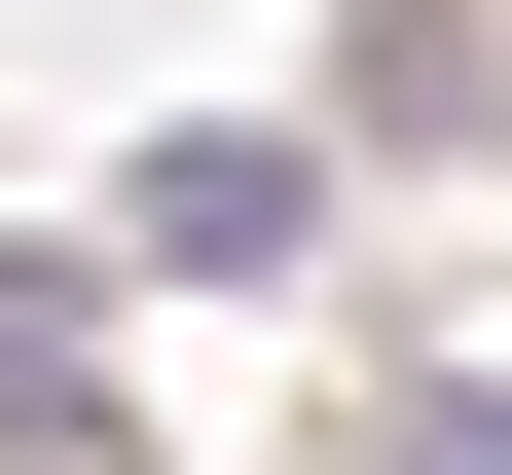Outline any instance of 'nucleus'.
<instances>
[{
  "label": "nucleus",
  "mask_w": 512,
  "mask_h": 475,
  "mask_svg": "<svg viewBox=\"0 0 512 475\" xmlns=\"http://www.w3.org/2000/svg\"><path fill=\"white\" fill-rule=\"evenodd\" d=\"M366 475H512V402H403V439H366Z\"/></svg>",
  "instance_id": "3"
},
{
  "label": "nucleus",
  "mask_w": 512,
  "mask_h": 475,
  "mask_svg": "<svg viewBox=\"0 0 512 475\" xmlns=\"http://www.w3.org/2000/svg\"><path fill=\"white\" fill-rule=\"evenodd\" d=\"M110 220H147V256H293V220H330V183H293V147H256V110H220V147H147V183H110Z\"/></svg>",
  "instance_id": "2"
},
{
  "label": "nucleus",
  "mask_w": 512,
  "mask_h": 475,
  "mask_svg": "<svg viewBox=\"0 0 512 475\" xmlns=\"http://www.w3.org/2000/svg\"><path fill=\"white\" fill-rule=\"evenodd\" d=\"M110 439V329H74V256H0V475H74Z\"/></svg>",
  "instance_id": "1"
}]
</instances>
